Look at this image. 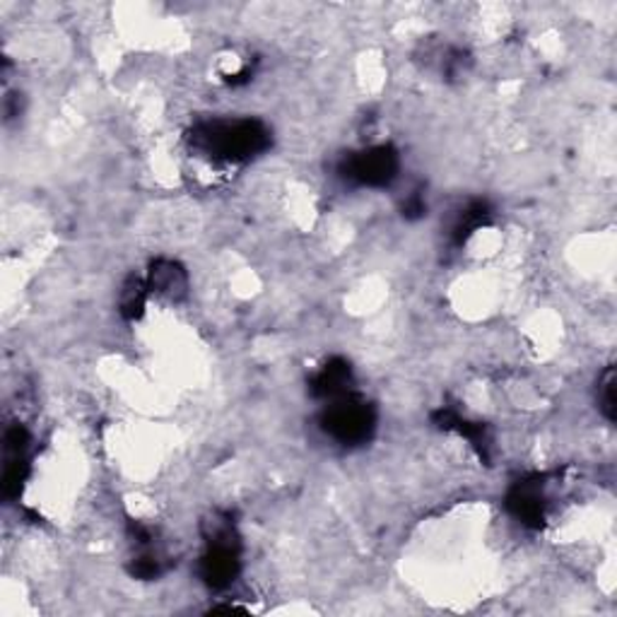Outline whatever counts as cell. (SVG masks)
<instances>
[{
	"instance_id": "6da1fadb",
	"label": "cell",
	"mask_w": 617,
	"mask_h": 617,
	"mask_svg": "<svg viewBox=\"0 0 617 617\" xmlns=\"http://www.w3.org/2000/svg\"><path fill=\"white\" fill-rule=\"evenodd\" d=\"M191 143L213 162H249L270 147V128L256 119L203 121L191 133Z\"/></svg>"
},
{
	"instance_id": "30bf717a",
	"label": "cell",
	"mask_w": 617,
	"mask_h": 617,
	"mask_svg": "<svg viewBox=\"0 0 617 617\" xmlns=\"http://www.w3.org/2000/svg\"><path fill=\"white\" fill-rule=\"evenodd\" d=\"M596 403H598V413L606 417L608 423H613L615 419V369L613 367H608L598 379Z\"/></svg>"
},
{
	"instance_id": "9c48e42d",
	"label": "cell",
	"mask_w": 617,
	"mask_h": 617,
	"mask_svg": "<svg viewBox=\"0 0 617 617\" xmlns=\"http://www.w3.org/2000/svg\"><path fill=\"white\" fill-rule=\"evenodd\" d=\"M490 217V207L483 201H475L471 205H465V210H461L459 220L453 222V229H451V239L453 244H465L471 234H475L480 227L485 225Z\"/></svg>"
},
{
	"instance_id": "3957f363",
	"label": "cell",
	"mask_w": 617,
	"mask_h": 617,
	"mask_svg": "<svg viewBox=\"0 0 617 617\" xmlns=\"http://www.w3.org/2000/svg\"><path fill=\"white\" fill-rule=\"evenodd\" d=\"M318 423L324 435L340 447H362L377 429V411L360 393L348 391L326 403Z\"/></svg>"
},
{
	"instance_id": "5b68a950",
	"label": "cell",
	"mask_w": 617,
	"mask_h": 617,
	"mask_svg": "<svg viewBox=\"0 0 617 617\" xmlns=\"http://www.w3.org/2000/svg\"><path fill=\"white\" fill-rule=\"evenodd\" d=\"M548 483H542V478H526L514 483L507 495V507L509 512L521 521L524 526L540 528L546 521L548 512Z\"/></svg>"
},
{
	"instance_id": "8992f818",
	"label": "cell",
	"mask_w": 617,
	"mask_h": 617,
	"mask_svg": "<svg viewBox=\"0 0 617 617\" xmlns=\"http://www.w3.org/2000/svg\"><path fill=\"white\" fill-rule=\"evenodd\" d=\"M145 282L147 288H150V292L171 302L183 300L189 292L187 270H183V266H179L177 261H171V258H157V261H153L150 270H147Z\"/></svg>"
},
{
	"instance_id": "277c9868",
	"label": "cell",
	"mask_w": 617,
	"mask_h": 617,
	"mask_svg": "<svg viewBox=\"0 0 617 617\" xmlns=\"http://www.w3.org/2000/svg\"><path fill=\"white\" fill-rule=\"evenodd\" d=\"M340 177L355 187L386 189L399 179L401 157L391 145H372L362 153H355L343 159Z\"/></svg>"
},
{
	"instance_id": "7a4b0ae2",
	"label": "cell",
	"mask_w": 617,
	"mask_h": 617,
	"mask_svg": "<svg viewBox=\"0 0 617 617\" xmlns=\"http://www.w3.org/2000/svg\"><path fill=\"white\" fill-rule=\"evenodd\" d=\"M205 542L207 548L199 562V576L201 582L213 588L222 591L234 584V579L239 576V536L237 528L227 516H215L205 524Z\"/></svg>"
},
{
	"instance_id": "ba28073f",
	"label": "cell",
	"mask_w": 617,
	"mask_h": 617,
	"mask_svg": "<svg viewBox=\"0 0 617 617\" xmlns=\"http://www.w3.org/2000/svg\"><path fill=\"white\" fill-rule=\"evenodd\" d=\"M147 294H150V288H147V282L143 278H128L126 282H123L121 294H119L121 314L128 321H138L145 314Z\"/></svg>"
},
{
	"instance_id": "52a82bcc",
	"label": "cell",
	"mask_w": 617,
	"mask_h": 617,
	"mask_svg": "<svg viewBox=\"0 0 617 617\" xmlns=\"http://www.w3.org/2000/svg\"><path fill=\"white\" fill-rule=\"evenodd\" d=\"M308 389H312L316 399H324V401L338 399V396H343V393L352 391V367L345 360H340V357H336V360H328L314 374V379L308 381Z\"/></svg>"
}]
</instances>
